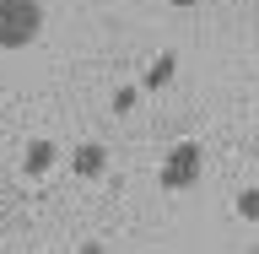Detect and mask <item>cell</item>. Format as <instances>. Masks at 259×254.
I'll return each mask as SVG.
<instances>
[{"mask_svg": "<svg viewBox=\"0 0 259 254\" xmlns=\"http://www.w3.org/2000/svg\"><path fill=\"white\" fill-rule=\"evenodd\" d=\"M44 27V0H0V49H27Z\"/></svg>", "mask_w": 259, "mask_h": 254, "instance_id": "1", "label": "cell"}, {"mask_svg": "<svg viewBox=\"0 0 259 254\" xmlns=\"http://www.w3.org/2000/svg\"><path fill=\"white\" fill-rule=\"evenodd\" d=\"M194 178H200V146L184 141L167 152V162H162V190H189Z\"/></svg>", "mask_w": 259, "mask_h": 254, "instance_id": "2", "label": "cell"}, {"mask_svg": "<svg viewBox=\"0 0 259 254\" xmlns=\"http://www.w3.org/2000/svg\"><path fill=\"white\" fill-rule=\"evenodd\" d=\"M49 168H54V141H32V146H27V162H22V173H27V178H44Z\"/></svg>", "mask_w": 259, "mask_h": 254, "instance_id": "3", "label": "cell"}, {"mask_svg": "<svg viewBox=\"0 0 259 254\" xmlns=\"http://www.w3.org/2000/svg\"><path fill=\"white\" fill-rule=\"evenodd\" d=\"M103 162H108V152H103L97 141L76 146V173H81V178H97V173H103Z\"/></svg>", "mask_w": 259, "mask_h": 254, "instance_id": "4", "label": "cell"}, {"mask_svg": "<svg viewBox=\"0 0 259 254\" xmlns=\"http://www.w3.org/2000/svg\"><path fill=\"white\" fill-rule=\"evenodd\" d=\"M238 216H243V222H259V190H243L238 195Z\"/></svg>", "mask_w": 259, "mask_h": 254, "instance_id": "5", "label": "cell"}, {"mask_svg": "<svg viewBox=\"0 0 259 254\" xmlns=\"http://www.w3.org/2000/svg\"><path fill=\"white\" fill-rule=\"evenodd\" d=\"M173 65H178V60H173V54H162V60H157V65H151V81H146V87H162V81L173 76Z\"/></svg>", "mask_w": 259, "mask_h": 254, "instance_id": "6", "label": "cell"}, {"mask_svg": "<svg viewBox=\"0 0 259 254\" xmlns=\"http://www.w3.org/2000/svg\"><path fill=\"white\" fill-rule=\"evenodd\" d=\"M173 6H194V0H173Z\"/></svg>", "mask_w": 259, "mask_h": 254, "instance_id": "7", "label": "cell"}]
</instances>
